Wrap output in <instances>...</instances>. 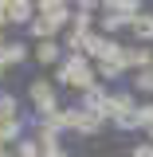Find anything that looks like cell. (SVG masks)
Returning <instances> with one entry per match:
<instances>
[{"label": "cell", "instance_id": "obj_13", "mask_svg": "<svg viewBox=\"0 0 153 157\" xmlns=\"http://www.w3.org/2000/svg\"><path fill=\"white\" fill-rule=\"evenodd\" d=\"M12 153H16V157H43V149H39V141H36V137H20Z\"/></svg>", "mask_w": 153, "mask_h": 157}, {"label": "cell", "instance_id": "obj_15", "mask_svg": "<svg viewBox=\"0 0 153 157\" xmlns=\"http://www.w3.org/2000/svg\"><path fill=\"white\" fill-rule=\"evenodd\" d=\"M122 28H130L122 16H114V12H102V36H114V32H122Z\"/></svg>", "mask_w": 153, "mask_h": 157}, {"label": "cell", "instance_id": "obj_11", "mask_svg": "<svg viewBox=\"0 0 153 157\" xmlns=\"http://www.w3.org/2000/svg\"><path fill=\"white\" fill-rule=\"evenodd\" d=\"M0 63H4V71H12V67H20V63H28V43H20V39H8V47H4Z\"/></svg>", "mask_w": 153, "mask_h": 157}, {"label": "cell", "instance_id": "obj_2", "mask_svg": "<svg viewBox=\"0 0 153 157\" xmlns=\"http://www.w3.org/2000/svg\"><path fill=\"white\" fill-rule=\"evenodd\" d=\"M28 102L36 106L39 118L55 114L59 110V86H55V78H32V82H28Z\"/></svg>", "mask_w": 153, "mask_h": 157}, {"label": "cell", "instance_id": "obj_9", "mask_svg": "<svg viewBox=\"0 0 153 157\" xmlns=\"http://www.w3.org/2000/svg\"><path fill=\"white\" fill-rule=\"evenodd\" d=\"M36 16H39V12H36L32 0H8V24H24V28H28Z\"/></svg>", "mask_w": 153, "mask_h": 157}, {"label": "cell", "instance_id": "obj_6", "mask_svg": "<svg viewBox=\"0 0 153 157\" xmlns=\"http://www.w3.org/2000/svg\"><path fill=\"white\" fill-rule=\"evenodd\" d=\"M141 110V102H137L134 90H110V122L114 118H130Z\"/></svg>", "mask_w": 153, "mask_h": 157}, {"label": "cell", "instance_id": "obj_14", "mask_svg": "<svg viewBox=\"0 0 153 157\" xmlns=\"http://www.w3.org/2000/svg\"><path fill=\"white\" fill-rule=\"evenodd\" d=\"M0 118H24V114H20V98L8 94V90L0 94Z\"/></svg>", "mask_w": 153, "mask_h": 157}, {"label": "cell", "instance_id": "obj_16", "mask_svg": "<svg viewBox=\"0 0 153 157\" xmlns=\"http://www.w3.org/2000/svg\"><path fill=\"white\" fill-rule=\"evenodd\" d=\"M94 75L106 78V82H114V78H122V71H118V67H110V63H94Z\"/></svg>", "mask_w": 153, "mask_h": 157}, {"label": "cell", "instance_id": "obj_10", "mask_svg": "<svg viewBox=\"0 0 153 157\" xmlns=\"http://www.w3.org/2000/svg\"><path fill=\"white\" fill-rule=\"evenodd\" d=\"M130 36H134V43H145V47H149L153 43V12H141V16L130 24Z\"/></svg>", "mask_w": 153, "mask_h": 157}, {"label": "cell", "instance_id": "obj_7", "mask_svg": "<svg viewBox=\"0 0 153 157\" xmlns=\"http://www.w3.org/2000/svg\"><path fill=\"white\" fill-rule=\"evenodd\" d=\"M98 63H110V67H118L122 75H126V71H134V67H130V47H126V43H118V39L106 43V51H102Z\"/></svg>", "mask_w": 153, "mask_h": 157}, {"label": "cell", "instance_id": "obj_4", "mask_svg": "<svg viewBox=\"0 0 153 157\" xmlns=\"http://www.w3.org/2000/svg\"><path fill=\"white\" fill-rule=\"evenodd\" d=\"M102 122H106V118L90 114V110H82V106H71V134H78V137H94L98 130H102Z\"/></svg>", "mask_w": 153, "mask_h": 157}, {"label": "cell", "instance_id": "obj_20", "mask_svg": "<svg viewBox=\"0 0 153 157\" xmlns=\"http://www.w3.org/2000/svg\"><path fill=\"white\" fill-rule=\"evenodd\" d=\"M47 157H67V153H63V149H59V153H47Z\"/></svg>", "mask_w": 153, "mask_h": 157}, {"label": "cell", "instance_id": "obj_1", "mask_svg": "<svg viewBox=\"0 0 153 157\" xmlns=\"http://www.w3.org/2000/svg\"><path fill=\"white\" fill-rule=\"evenodd\" d=\"M55 86H71V90H90L94 86V63L86 55H63V63L55 67Z\"/></svg>", "mask_w": 153, "mask_h": 157}, {"label": "cell", "instance_id": "obj_8", "mask_svg": "<svg viewBox=\"0 0 153 157\" xmlns=\"http://www.w3.org/2000/svg\"><path fill=\"white\" fill-rule=\"evenodd\" d=\"M36 63L39 67H59V63H63V43H59V39L36 43Z\"/></svg>", "mask_w": 153, "mask_h": 157}, {"label": "cell", "instance_id": "obj_18", "mask_svg": "<svg viewBox=\"0 0 153 157\" xmlns=\"http://www.w3.org/2000/svg\"><path fill=\"white\" fill-rule=\"evenodd\" d=\"M8 24V0H0V28Z\"/></svg>", "mask_w": 153, "mask_h": 157}, {"label": "cell", "instance_id": "obj_21", "mask_svg": "<svg viewBox=\"0 0 153 157\" xmlns=\"http://www.w3.org/2000/svg\"><path fill=\"white\" fill-rule=\"evenodd\" d=\"M0 78H4V63H0Z\"/></svg>", "mask_w": 153, "mask_h": 157}, {"label": "cell", "instance_id": "obj_17", "mask_svg": "<svg viewBox=\"0 0 153 157\" xmlns=\"http://www.w3.org/2000/svg\"><path fill=\"white\" fill-rule=\"evenodd\" d=\"M130 157H153V141H141V145H134V149H130Z\"/></svg>", "mask_w": 153, "mask_h": 157}, {"label": "cell", "instance_id": "obj_12", "mask_svg": "<svg viewBox=\"0 0 153 157\" xmlns=\"http://www.w3.org/2000/svg\"><path fill=\"white\" fill-rule=\"evenodd\" d=\"M28 36L36 39V43H43V39H55V28H51V24H47L43 16H36L32 24H28Z\"/></svg>", "mask_w": 153, "mask_h": 157}, {"label": "cell", "instance_id": "obj_5", "mask_svg": "<svg viewBox=\"0 0 153 157\" xmlns=\"http://www.w3.org/2000/svg\"><path fill=\"white\" fill-rule=\"evenodd\" d=\"M82 110H90V114L98 118H110V90L102 86V82H94L90 90H82V102H78Z\"/></svg>", "mask_w": 153, "mask_h": 157}, {"label": "cell", "instance_id": "obj_3", "mask_svg": "<svg viewBox=\"0 0 153 157\" xmlns=\"http://www.w3.org/2000/svg\"><path fill=\"white\" fill-rule=\"evenodd\" d=\"M36 12L43 20H47V24H51V28H67V24H71V20H75V4H63V0H39L36 4Z\"/></svg>", "mask_w": 153, "mask_h": 157}, {"label": "cell", "instance_id": "obj_19", "mask_svg": "<svg viewBox=\"0 0 153 157\" xmlns=\"http://www.w3.org/2000/svg\"><path fill=\"white\" fill-rule=\"evenodd\" d=\"M4 47H8V36H4V32H0V55H4Z\"/></svg>", "mask_w": 153, "mask_h": 157}]
</instances>
